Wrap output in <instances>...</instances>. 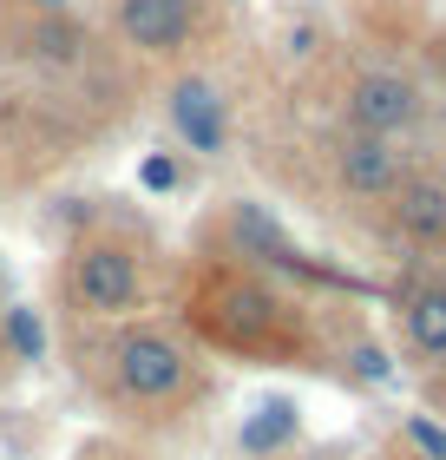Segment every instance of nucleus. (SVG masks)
I'll use <instances>...</instances> for the list:
<instances>
[{
	"mask_svg": "<svg viewBox=\"0 0 446 460\" xmlns=\"http://www.w3.org/2000/svg\"><path fill=\"white\" fill-rule=\"evenodd\" d=\"M335 172H342V184H348V191H361V198H388L394 184H400V152H394V138L348 132Z\"/></svg>",
	"mask_w": 446,
	"mask_h": 460,
	"instance_id": "nucleus-6",
	"label": "nucleus"
},
{
	"mask_svg": "<svg viewBox=\"0 0 446 460\" xmlns=\"http://www.w3.org/2000/svg\"><path fill=\"white\" fill-rule=\"evenodd\" d=\"M414 119H420L414 79H400V73H368V79H354V93H348V132L400 138Z\"/></svg>",
	"mask_w": 446,
	"mask_h": 460,
	"instance_id": "nucleus-4",
	"label": "nucleus"
},
{
	"mask_svg": "<svg viewBox=\"0 0 446 460\" xmlns=\"http://www.w3.org/2000/svg\"><path fill=\"white\" fill-rule=\"evenodd\" d=\"M354 375L361 382H388V355L380 349H354Z\"/></svg>",
	"mask_w": 446,
	"mask_h": 460,
	"instance_id": "nucleus-14",
	"label": "nucleus"
},
{
	"mask_svg": "<svg viewBox=\"0 0 446 460\" xmlns=\"http://www.w3.org/2000/svg\"><path fill=\"white\" fill-rule=\"evenodd\" d=\"M118 33L144 53H178L197 33V0H118Z\"/></svg>",
	"mask_w": 446,
	"mask_h": 460,
	"instance_id": "nucleus-5",
	"label": "nucleus"
},
{
	"mask_svg": "<svg viewBox=\"0 0 446 460\" xmlns=\"http://www.w3.org/2000/svg\"><path fill=\"white\" fill-rule=\"evenodd\" d=\"M407 434H414V447L427 454V460H446V428H433L427 414H414V421H407Z\"/></svg>",
	"mask_w": 446,
	"mask_h": 460,
	"instance_id": "nucleus-12",
	"label": "nucleus"
},
{
	"mask_svg": "<svg viewBox=\"0 0 446 460\" xmlns=\"http://www.w3.org/2000/svg\"><path fill=\"white\" fill-rule=\"evenodd\" d=\"M388 198H394V224L400 230H414V237H446V184L400 178Z\"/></svg>",
	"mask_w": 446,
	"mask_h": 460,
	"instance_id": "nucleus-8",
	"label": "nucleus"
},
{
	"mask_svg": "<svg viewBox=\"0 0 446 460\" xmlns=\"http://www.w3.org/2000/svg\"><path fill=\"white\" fill-rule=\"evenodd\" d=\"M407 342L427 362H446V289H420L407 303Z\"/></svg>",
	"mask_w": 446,
	"mask_h": 460,
	"instance_id": "nucleus-10",
	"label": "nucleus"
},
{
	"mask_svg": "<svg viewBox=\"0 0 446 460\" xmlns=\"http://www.w3.org/2000/svg\"><path fill=\"white\" fill-rule=\"evenodd\" d=\"M289 434H295V402H289V394H269V402L243 421L237 447H243V454H275V447L289 441Z\"/></svg>",
	"mask_w": 446,
	"mask_h": 460,
	"instance_id": "nucleus-9",
	"label": "nucleus"
},
{
	"mask_svg": "<svg viewBox=\"0 0 446 460\" xmlns=\"http://www.w3.org/2000/svg\"><path fill=\"white\" fill-rule=\"evenodd\" d=\"M0 329H7V349L20 362H39V355H47V323H39L33 309H0Z\"/></svg>",
	"mask_w": 446,
	"mask_h": 460,
	"instance_id": "nucleus-11",
	"label": "nucleus"
},
{
	"mask_svg": "<svg viewBox=\"0 0 446 460\" xmlns=\"http://www.w3.org/2000/svg\"><path fill=\"white\" fill-rule=\"evenodd\" d=\"M197 329L210 342H223V349H243V355H275L289 336H283V303L269 296L263 283H249L237 277V270H223V277H210L197 289Z\"/></svg>",
	"mask_w": 446,
	"mask_h": 460,
	"instance_id": "nucleus-1",
	"label": "nucleus"
},
{
	"mask_svg": "<svg viewBox=\"0 0 446 460\" xmlns=\"http://www.w3.org/2000/svg\"><path fill=\"white\" fill-rule=\"evenodd\" d=\"M33 7H47V13H53V7H66V0H33Z\"/></svg>",
	"mask_w": 446,
	"mask_h": 460,
	"instance_id": "nucleus-15",
	"label": "nucleus"
},
{
	"mask_svg": "<svg viewBox=\"0 0 446 460\" xmlns=\"http://www.w3.org/2000/svg\"><path fill=\"white\" fill-rule=\"evenodd\" d=\"M138 178H144V191H171V184H178V164H171V158H144Z\"/></svg>",
	"mask_w": 446,
	"mask_h": 460,
	"instance_id": "nucleus-13",
	"label": "nucleus"
},
{
	"mask_svg": "<svg viewBox=\"0 0 446 460\" xmlns=\"http://www.w3.org/2000/svg\"><path fill=\"white\" fill-rule=\"evenodd\" d=\"M66 283L99 316H125V309L138 303V263H132L125 243H79L73 263H66Z\"/></svg>",
	"mask_w": 446,
	"mask_h": 460,
	"instance_id": "nucleus-3",
	"label": "nucleus"
},
{
	"mask_svg": "<svg viewBox=\"0 0 446 460\" xmlns=\"http://www.w3.org/2000/svg\"><path fill=\"white\" fill-rule=\"evenodd\" d=\"M112 362H118V388L132 394V402H171V394L190 382L184 349L171 336H158V329H132V336H118Z\"/></svg>",
	"mask_w": 446,
	"mask_h": 460,
	"instance_id": "nucleus-2",
	"label": "nucleus"
},
{
	"mask_svg": "<svg viewBox=\"0 0 446 460\" xmlns=\"http://www.w3.org/2000/svg\"><path fill=\"white\" fill-rule=\"evenodd\" d=\"M171 119L190 138V152H223V99L204 86V79H184L171 93Z\"/></svg>",
	"mask_w": 446,
	"mask_h": 460,
	"instance_id": "nucleus-7",
	"label": "nucleus"
}]
</instances>
